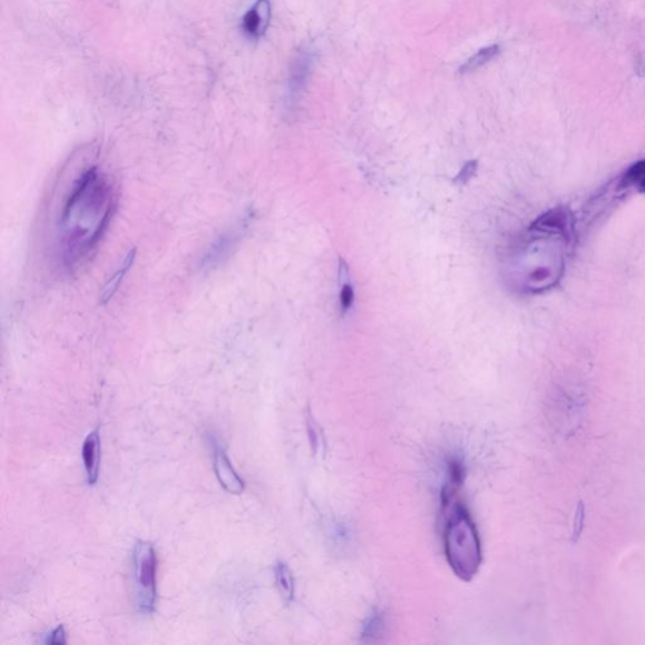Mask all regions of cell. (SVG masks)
<instances>
[{
    "label": "cell",
    "mask_w": 645,
    "mask_h": 645,
    "mask_svg": "<svg viewBox=\"0 0 645 645\" xmlns=\"http://www.w3.org/2000/svg\"><path fill=\"white\" fill-rule=\"evenodd\" d=\"M271 17H273L271 0H255L254 5L242 18V32L250 40L259 41L270 27Z\"/></svg>",
    "instance_id": "8992f818"
},
{
    "label": "cell",
    "mask_w": 645,
    "mask_h": 645,
    "mask_svg": "<svg viewBox=\"0 0 645 645\" xmlns=\"http://www.w3.org/2000/svg\"><path fill=\"white\" fill-rule=\"evenodd\" d=\"M314 57V51L306 46L300 48L293 58L289 67L288 81H286V108L292 110L299 104L312 73Z\"/></svg>",
    "instance_id": "5b68a950"
},
{
    "label": "cell",
    "mask_w": 645,
    "mask_h": 645,
    "mask_svg": "<svg viewBox=\"0 0 645 645\" xmlns=\"http://www.w3.org/2000/svg\"><path fill=\"white\" fill-rule=\"evenodd\" d=\"M477 170H478V161H467V163L464 164L463 168H461L460 172L457 173L454 183L459 186H466L467 183L476 176Z\"/></svg>",
    "instance_id": "e0dca14e"
},
{
    "label": "cell",
    "mask_w": 645,
    "mask_h": 645,
    "mask_svg": "<svg viewBox=\"0 0 645 645\" xmlns=\"http://www.w3.org/2000/svg\"><path fill=\"white\" fill-rule=\"evenodd\" d=\"M385 617L382 612L373 611L363 624L362 634H361L362 640L369 641V643L379 640L385 631Z\"/></svg>",
    "instance_id": "5bb4252c"
},
{
    "label": "cell",
    "mask_w": 645,
    "mask_h": 645,
    "mask_svg": "<svg viewBox=\"0 0 645 645\" xmlns=\"http://www.w3.org/2000/svg\"><path fill=\"white\" fill-rule=\"evenodd\" d=\"M445 518L444 550L450 569L463 582H472L482 564V542L469 511L457 499L441 505Z\"/></svg>",
    "instance_id": "3957f363"
},
{
    "label": "cell",
    "mask_w": 645,
    "mask_h": 645,
    "mask_svg": "<svg viewBox=\"0 0 645 645\" xmlns=\"http://www.w3.org/2000/svg\"><path fill=\"white\" fill-rule=\"evenodd\" d=\"M135 604L141 614H153L157 605V554L149 542L138 541L133 553Z\"/></svg>",
    "instance_id": "277c9868"
},
{
    "label": "cell",
    "mask_w": 645,
    "mask_h": 645,
    "mask_svg": "<svg viewBox=\"0 0 645 645\" xmlns=\"http://www.w3.org/2000/svg\"><path fill=\"white\" fill-rule=\"evenodd\" d=\"M575 244V225L566 208L540 216L512 247L505 280L515 293L538 295L559 285Z\"/></svg>",
    "instance_id": "7a4b0ae2"
},
{
    "label": "cell",
    "mask_w": 645,
    "mask_h": 645,
    "mask_svg": "<svg viewBox=\"0 0 645 645\" xmlns=\"http://www.w3.org/2000/svg\"><path fill=\"white\" fill-rule=\"evenodd\" d=\"M499 53H501V47L498 44H490V46L480 48L478 53H474L472 57L467 58L466 63L461 64L459 69L460 75H467V73H472L474 71L482 69L484 64L495 60Z\"/></svg>",
    "instance_id": "8fae6325"
},
{
    "label": "cell",
    "mask_w": 645,
    "mask_h": 645,
    "mask_svg": "<svg viewBox=\"0 0 645 645\" xmlns=\"http://www.w3.org/2000/svg\"><path fill=\"white\" fill-rule=\"evenodd\" d=\"M47 644H66V631H64L63 625H58L56 629H53V633L48 635L46 640Z\"/></svg>",
    "instance_id": "d6986e66"
},
{
    "label": "cell",
    "mask_w": 645,
    "mask_h": 645,
    "mask_svg": "<svg viewBox=\"0 0 645 645\" xmlns=\"http://www.w3.org/2000/svg\"><path fill=\"white\" fill-rule=\"evenodd\" d=\"M306 430H308L309 441L314 453H319L322 448H325L324 437H322L321 428L313 418L312 412H306Z\"/></svg>",
    "instance_id": "9a60e30c"
},
{
    "label": "cell",
    "mask_w": 645,
    "mask_h": 645,
    "mask_svg": "<svg viewBox=\"0 0 645 645\" xmlns=\"http://www.w3.org/2000/svg\"><path fill=\"white\" fill-rule=\"evenodd\" d=\"M241 236V228L226 232L211 245L201 261L202 269H214L222 260L230 255L232 248L236 246Z\"/></svg>",
    "instance_id": "9c48e42d"
},
{
    "label": "cell",
    "mask_w": 645,
    "mask_h": 645,
    "mask_svg": "<svg viewBox=\"0 0 645 645\" xmlns=\"http://www.w3.org/2000/svg\"><path fill=\"white\" fill-rule=\"evenodd\" d=\"M618 189L627 190V192L633 190L645 195V159L637 161L622 173L619 178Z\"/></svg>",
    "instance_id": "30bf717a"
},
{
    "label": "cell",
    "mask_w": 645,
    "mask_h": 645,
    "mask_svg": "<svg viewBox=\"0 0 645 645\" xmlns=\"http://www.w3.org/2000/svg\"><path fill=\"white\" fill-rule=\"evenodd\" d=\"M100 457H101V440L99 428L87 435L82 447L83 467L89 486H95L99 479Z\"/></svg>",
    "instance_id": "ba28073f"
},
{
    "label": "cell",
    "mask_w": 645,
    "mask_h": 645,
    "mask_svg": "<svg viewBox=\"0 0 645 645\" xmlns=\"http://www.w3.org/2000/svg\"><path fill=\"white\" fill-rule=\"evenodd\" d=\"M118 207L114 179L99 164L76 173L61 196L54 234L56 259L66 273L90 260Z\"/></svg>",
    "instance_id": "6da1fadb"
},
{
    "label": "cell",
    "mask_w": 645,
    "mask_h": 645,
    "mask_svg": "<svg viewBox=\"0 0 645 645\" xmlns=\"http://www.w3.org/2000/svg\"><path fill=\"white\" fill-rule=\"evenodd\" d=\"M341 283V293H340V306L342 314L346 315L348 312L351 311V306L354 304V294L353 285L350 282V275L346 276V279L340 280Z\"/></svg>",
    "instance_id": "2e32d148"
},
{
    "label": "cell",
    "mask_w": 645,
    "mask_h": 645,
    "mask_svg": "<svg viewBox=\"0 0 645 645\" xmlns=\"http://www.w3.org/2000/svg\"><path fill=\"white\" fill-rule=\"evenodd\" d=\"M214 470L222 488L230 495L240 496L245 490L244 479L238 476L235 467H232L230 459L226 456L225 449L219 445H215L214 451Z\"/></svg>",
    "instance_id": "52a82bcc"
},
{
    "label": "cell",
    "mask_w": 645,
    "mask_h": 645,
    "mask_svg": "<svg viewBox=\"0 0 645 645\" xmlns=\"http://www.w3.org/2000/svg\"><path fill=\"white\" fill-rule=\"evenodd\" d=\"M135 260V251H130L125 260L122 261L121 266L116 271L115 275L109 280L106 284L104 292H102L101 300L104 304L109 302L110 299L114 296L115 293L118 292L119 286L122 280H124L125 275H127L129 269L133 265Z\"/></svg>",
    "instance_id": "4fadbf2b"
},
{
    "label": "cell",
    "mask_w": 645,
    "mask_h": 645,
    "mask_svg": "<svg viewBox=\"0 0 645 645\" xmlns=\"http://www.w3.org/2000/svg\"><path fill=\"white\" fill-rule=\"evenodd\" d=\"M275 582L280 595L286 602H292L295 595L294 576L285 563H277L275 566Z\"/></svg>",
    "instance_id": "7c38bea8"
},
{
    "label": "cell",
    "mask_w": 645,
    "mask_h": 645,
    "mask_svg": "<svg viewBox=\"0 0 645 645\" xmlns=\"http://www.w3.org/2000/svg\"><path fill=\"white\" fill-rule=\"evenodd\" d=\"M585 518V505H583L582 502H580L579 507L576 509L575 518H573V541L576 542L579 540V537L582 536Z\"/></svg>",
    "instance_id": "ac0fdd59"
}]
</instances>
